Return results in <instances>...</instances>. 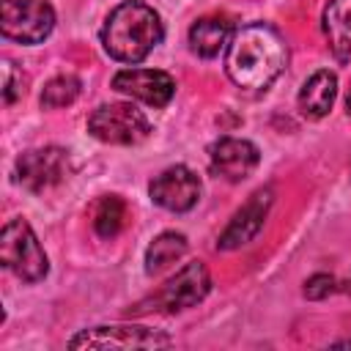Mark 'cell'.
<instances>
[{"label": "cell", "mask_w": 351, "mask_h": 351, "mask_svg": "<svg viewBox=\"0 0 351 351\" xmlns=\"http://www.w3.org/2000/svg\"><path fill=\"white\" fill-rule=\"evenodd\" d=\"M346 291H348V296H351V280H348V288H346Z\"/></svg>", "instance_id": "22"}, {"label": "cell", "mask_w": 351, "mask_h": 351, "mask_svg": "<svg viewBox=\"0 0 351 351\" xmlns=\"http://www.w3.org/2000/svg\"><path fill=\"white\" fill-rule=\"evenodd\" d=\"M0 263L22 282H38L49 271L47 252L41 250L33 228L22 217L5 222L0 230Z\"/></svg>", "instance_id": "3"}, {"label": "cell", "mask_w": 351, "mask_h": 351, "mask_svg": "<svg viewBox=\"0 0 351 351\" xmlns=\"http://www.w3.org/2000/svg\"><path fill=\"white\" fill-rule=\"evenodd\" d=\"M123 219H126V206L118 195H107L99 200L96 206V214H93V230L101 236V239H112L121 233L123 228Z\"/></svg>", "instance_id": "17"}, {"label": "cell", "mask_w": 351, "mask_h": 351, "mask_svg": "<svg viewBox=\"0 0 351 351\" xmlns=\"http://www.w3.org/2000/svg\"><path fill=\"white\" fill-rule=\"evenodd\" d=\"M165 38V27L159 14L143 0L118 3L101 27V47L118 63H140L145 60Z\"/></svg>", "instance_id": "2"}, {"label": "cell", "mask_w": 351, "mask_h": 351, "mask_svg": "<svg viewBox=\"0 0 351 351\" xmlns=\"http://www.w3.org/2000/svg\"><path fill=\"white\" fill-rule=\"evenodd\" d=\"M55 27L49 0H0V30L19 44H41Z\"/></svg>", "instance_id": "6"}, {"label": "cell", "mask_w": 351, "mask_h": 351, "mask_svg": "<svg viewBox=\"0 0 351 351\" xmlns=\"http://www.w3.org/2000/svg\"><path fill=\"white\" fill-rule=\"evenodd\" d=\"M112 88L151 107H167L176 93V80L159 69H123L112 77Z\"/></svg>", "instance_id": "11"}, {"label": "cell", "mask_w": 351, "mask_h": 351, "mask_svg": "<svg viewBox=\"0 0 351 351\" xmlns=\"http://www.w3.org/2000/svg\"><path fill=\"white\" fill-rule=\"evenodd\" d=\"M184 252H186V236L184 233H176V230L159 233L148 244V250H145V271L148 274H156L165 266H170L178 258H184Z\"/></svg>", "instance_id": "16"}, {"label": "cell", "mask_w": 351, "mask_h": 351, "mask_svg": "<svg viewBox=\"0 0 351 351\" xmlns=\"http://www.w3.org/2000/svg\"><path fill=\"white\" fill-rule=\"evenodd\" d=\"M324 36L337 63H348L351 58V0H329L321 16Z\"/></svg>", "instance_id": "13"}, {"label": "cell", "mask_w": 351, "mask_h": 351, "mask_svg": "<svg viewBox=\"0 0 351 351\" xmlns=\"http://www.w3.org/2000/svg\"><path fill=\"white\" fill-rule=\"evenodd\" d=\"M208 159H211V170L217 176H222L225 181H244L261 162V154L255 148V143L241 140V137H219L211 143L208 148Z\"/></svg>", "instance_id": "12"}, {"label": "cell", "mask_w": 351, "mask_h": 351, "mask_svg": "<svg viewBox=\"0 0 351 351\" xmlns=\"http://www.w3.org/2000/svg\"><path fill=\"white\" fill-rule=\"evenodd\" d=\"M288 66V44L269 22L233 30L225 47V74L241 90H266Z\"/></svg>", "instance_id": "1"}, {"label": "cell", "mask_w": 351, "mask_h": 351, "mask_svg": "<svg viewBox=\"0 0 351 351\" xmlns=\"http://www.w3.org/2000/svg\"><path fill=\"white\" fill-rule=\"evenodd\" d=\"M148 195L156 206H162L165 211H176L184 214L189 211L197 197H200V178L186 167V165H173L167 170H162L151 184H148Z\"/></svg>", "instance_id": "8"}, {"label": "cell", "mask_w": 351, "mask_h": 351, "mask_svg": "<svg viewBox=\"0 0 351 351\" xmlns=\"http://www.w3.org/2000/svg\"><path fill=\"white\" fill-rule=\"evenodd\" d=\"M208 291H211V274H208L206 263L189 261L162 285V291L156 293V302L165 310L178 313V310H186V307H195L197 302H203L208 296Z\"/></svg>", "instance_id": "9"}, {"label": "cell", "mask_w": 351, "mask_h": 351, "mask_svg": "<svg viewBox=\"0 0 351 351\" xmlns=\"http://www.w3.org/2000/svg\"><path fill=\"white\" fill-rule=\"evenodd\" d=\"M22 85H25L22 69H16V63H11V60H3V101L14 104L25 90Z\"/></svg>", "instance_id": "19"}, {"label": "cell", "mask_w": 351, "mask_h": 351, "mask_svg": "<svg viewBox=\"0 0 351 351\" xmlns=\"http://www.w3.org/2000/svg\"><path fill=\"white\" fill-rule=\"evenodd\" d=\"M335 96H337V77L329 69H321V71H315L313 77L304 80L296 101H299V110H302L304 118L318 121L332 110Z\"/></svg>", "instance_id": "14"}, {"label": "cell", "mask_w": 351, "mask_h": 351, "mask_svg": "<svg viewBox=\"0 0 351 351\" xmlns=\"http://www.w3.org/2000/svg\"><path fill=\"white\" fill-rule=\"evenodd\" d=\"M335 288H337V280H335L332 274H326V271H318V274L307 277V282H304V296L313 299V302H321V299H326Z\"/></svg>", "instance_id": "20"}, {"label": "cell", "mask_w": 351, "mask_h": 351, "mask_svg": "<svg viewBox=\"0 0 351 351\" xmlns=\"http://www.w3.org/2000/svg\"><path fill=\"white\" fill-rule=\"evenodd\" d=\"M69 173V151L58 145L47 148H33L25 151L16 159V181L27 192H44L55 184H60Z\"/></svg>", "instance_id": "7"}, {"label": "cell", "mask_w": 351, "mask_h": 351, "mask_svg": "<svg viewBox=\"0 0 351 351\" xmlns=\"http://www.w3.org/2000/svg\"><path fill=\"white\" fill-rule=\"evenodd\" d=\"M346 107H348V115H351V90H348V96H346Z\"/></svg>", "instance_id": "21"}, {"label": "cell", "mask_w": 351, "mask_h": 351, "mask_svg": "<svg viewBox=\"0 0 351 351\" xmlns=\"http://www.w3.org/2000/svg\"><path fill=\"white\" fill-rule=\"evenodd\" d=\"M88 132L99 143L110 145H137L151 134V123L134 104L112 101L101 104L88 115Z\"/></svg>", "instance_id": "4"}, {"label": "cell", "mask_w": 351, "mask_h": 351, "mask_svg": "<svg viewBox=\"0 0 351 351\" xmlns=\"http://www.w3.org/2000/svg\"><path fill=\"white\" fill-rule=\"evenodd\" d=\"M271 200H274L271 186L255 189V192L247 197V203L233 214V219L228 222V228L219 233L217 250L228 252V250H239L241 244L252 241V239L261 233L263 222H266V214H269V208H271Z\"/></svg>", "instance_id": "10"}, {"label": "cell", "mask_w": 351, "mask_h": 351, "mask_svg": "<svg viewBox=\"0 0 351 351\" xmlns=\"http://www.w3.org/2000/svg\"><path fill=\"white\" fill-rule=\"evenodd\" d=\"M173 346V337L165 335L162 329H148V326H93L82 329L69 340V348H96V351H151V348H167Z\"/></svg>", "instance_id": "5"}, {"label": "cell", "mask_w": 351, "mask_h": 351, "mask_svg": "<svg viewBox=\"0 0 351 351\" xmlns=\"http://www.w3.org/2000/svg\"><path fill=\"white\" fill-rule=\"evenodd\" d=\"M233 36V25L225 16H200L192 27H189V49L197 58H217L228 41Z\"/></svg>", "instance_id": "15"}, {"label": "cell", "mask_w": 351, "mask_h": 351, "mask_svg": "<svg viewBox=\"0 0 351 351\" xmlns=\"http://www.w3.org/2000/svg\"><path fill=\"white\" fill-rule=\"evenodd\" d=\"M80 80L74 74H60V77H52L44 90H41V107L44 110H58V107H66L71 104L77 96H80Z\"/></svg>", "instance_id": "18"}]
</instances>
